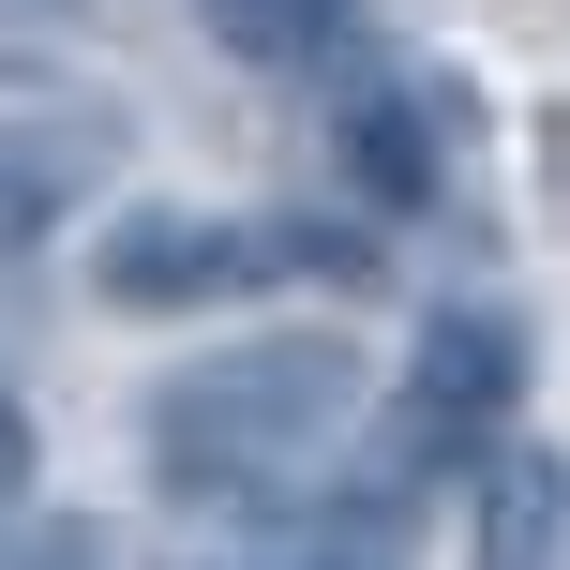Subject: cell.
<instances>
[{"instance_id": "cell-1", "label": "cell", "mask_w": 570, "mask_h": 570, "mask_svg": "<svg viewBox=\"0 0 570 570\" xmlns=\"http://www.w3.org/2000/svg\"><path fill=\"white\" fill-rule=\"evenodd\" d=\"M345 421H361V361H345L331 331H301V345H226V361H196V375L150 391V481L240 511V495H271L301 451H331Z\"/></svg>"}, {"instance_id": "cell-2", "label": "cell", "mask_w": 570, "mask_h": 570, "mask_svg": "<svg viewBox=\"0 0 570 570\" xmlns=\"http://www.w3.org/2000/svg\"><path fill=\"white\" fill-rule=\"evenodd\" d=\"M285 271H361L345 240L315 226H271V210H120L90 285L120 315H180V301H240V285H285Z\"/></svg>"}, {"instance_id": "cell-3", "label": "cell", "mask_w": 570, "mask_h": 570, "mask_svg": "<svg viewBox=\"0 0 570 570\" xmlns=\"http://www.w3.org/2000/svg\"><path fill=\"white\" fill-rule=\"evenodd\" d=\"M511 375H525V331L495 301H451L421 331V361H405V391H391V435H375V465L391 481H435V465H465L495 421H511Z\"/></svg>"}, {"instance_id": "cell-4", "label": "cell", "mask_w": 570, "mask_h": 570, "mask_svg": "<svg viewBox=\"0 0 570 570\" xmlns=\"http://www.w3.org/2000/svg\"><path fill=\"white\" fill-rule=\"evenodd\" d=\"M90 180H106V136L90 120H0V256H30Z\"/></svg>"}, {"instance_id": "cell-5", "label": "cell", "mask_w": 570, "mask_h": 570, "mask_svg": "<svg viewBox=\"0 0 570 570\" xmlns=\"http://www.w3.org/2000/svg\"><path fill=\"white\" fill-rule=\"evenodd\" d=\"M210 46L226 60H271V76H301V60H331L345 30H361V0H196Z\"/></svg>"}, {"instance_id": "cell-6", "label": "cell", "mask_w": 570, "mask_h": 570, "mask_svg": "<svg viewBox=\"0 0 570 570\" xmlns=\"http://www.w3.org/2000/svg\"><path fill=\"white\" fill-rule=\"evenodd\" d=\"M556 465H525V451H495V481H481V570H556Z\"/></svg>"}, {"instance_id": "cell-7", "label": "cell", "mask_w": 570, "mask_h": 570, "mask_svg": "<svg viewBox=\"0 0 570 570\" xmlns=\"http://www.w3.org/2000/svg\"><path fill=\"white\" fill-rule=\"evenodd\" d=\"M345 136H361V180H375V196H435V166H451V150H435V120H421V90H375Z\"/></svg>"}, {"instance_id": "cell-8", "label": "cell", "mask_w": 570, "mask_h": 570, "mask_svg": "<svg viewBox=\"0 0 570 570\" xmlns=\"http://www.w3.org/2000/svg\"><path fill=\"white\" fill-rule=\"evenodd\" d=\"M0 570H106V541H90V525H30Z\"/></svg>"}, {"instance_id": "cell-9", "label": "cell", "mask_w": 570, "mask_h": 570, "mask_svg": "<svg viewBox=\"0 0 570 570\" xmlns=\"http://www.w3.org/2000/svg\"><path fill=\"white\" fill-rule=\"evenodd\" d=\"M16 495H30V405L0 391V511H16Z\"/></svg>"}]
</instances>
